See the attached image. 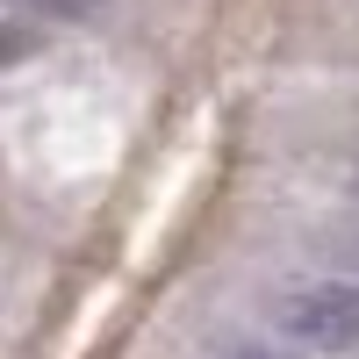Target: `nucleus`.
Returning a JSON list of instances; mask_svg holds the SVG:
<instances>
[{
	"instance_id": "f257e3e1",
	"label": "nucleus",
	"mask_w": 359,
	"mask_h": 359,
	"mask_svg": "<svg viewBox=\"0 0 359 359\" xmlns=\"http://www.w3.org/2000/svg\"><path fill=\"white\" fill-rule=\"evenodd\" d=\"M294 352H359V280H309L280 302Z\"/></svg>"
},
{
	"instance_id": "f03ea898",
	"label": "nucleus",
	"mask_w": 359,
	"mask_h": 359,
	"mask_svg": "<svg viewBox=\"0 0 359 359\" xmlns=\"http://www.w3.org/2000/svg\"><path fill=\"white\" fill-rule=\"evenodd\" d=\"M22 8H43V15H86L94 0H22Z\"/></svg>"
},
{
	"instance_id": "7ed1b4c3",
	"label": "nucleus",
	"mask_w": 359,
	"mask_h": 359,
	"mask_svg": "<svg viewBox=\"0 0 359 359\" xmlns=\"http://www.w3.org/2000/svg\"><path fill=\"white\" fill-rule=\"evenodd\" d=\"M237 359H302V352H287V345H245Z\"/></svg>"
}]
</instances>
